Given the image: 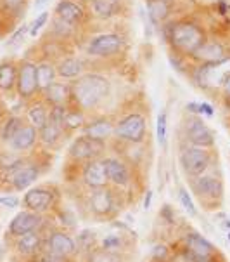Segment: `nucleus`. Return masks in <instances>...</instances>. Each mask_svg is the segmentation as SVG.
I'll list each match as a JSON object with an SVG mask.
<instances>
[{
	"instance_id": "f257e3e1",
	"label": "nucleus",
	"mask_w": 230,
	"mask_h": 262,
	"mask_svg": "<svg viewBox=\"0 0 230 262\" xmlns=\"http://www.w3.org/2000/svg\"><path fill=\"white\" fill-rule=\"evenodd\" d=\"M109 96V80L99 73H87L71 83V101L82 112L97 108Z\"/></svg>"
},
{
	"instance_id": "9b49d317",
	"label": "nucleus",
	"mask_w": 230,
	"mask_h": 262,
	"mask_svg": "<svg viewBox=\"0 0 230 262\" xmlns=\"http://www.w3.org/2000/svg\"><path fill=\"white\" fill-rule=\"evenodd\" d=\"M43 226V215L37 214L32 210H23L17 215L12 217V221L9 223V234L12 238H19L23 234L33 233V231H40Z\"/></svg>"
},
{
	"instance_id": "c9c22d12",
	"label": "nucleus",
	"mask_w": 230,
	"mask_h": 262,
	"mask_svg": "<svg viewBox=\"0 0 230 262\" xmlns=\"http://www.w3.org/2000/svg\"><path fill=\"white\" fill-rule=\"evenodd\" d=\"M152 260L168 262L170 260V248L166 245H156L152 248Z\"/></svg>"
},
{
	"instance_id": "20e7f679",
	"label": "nucleus",
	"mask_w": 230,
	"mask_h": 262,
	"mask_svg": "<svg viewBox=\"0 0 230 262\" xmlns=\"http://www.w3.org/2000/svg\"><path fill=\"white\" fill-rule=\"evenodd\" d=\"M147 123L140 113H130L125 118H121L114 125V136L121 141H128L132 144H139L145 139Z\"/></svg>"
},
{
	"instance_id": "4be33fe9",
	"label": "nucleus",
	"mask_w": 230,
	"mask_h": 262,
	"mask_svg": "<svg viewBox=\"0 0 230 262\" xmlns=\"http://www.w3.org/2000/svg\"><path fill=\"white\" fill-rule=\"evenodd\" d=\"M43 101L45 104L52 106H66L71 101V85L63 82L50 83L45 91H43Z\"/></svg>"
},
{
	"instance_id": "58836bf2",
	"label": "nucleus",
	"mask_w": 230,
	"mask_h": 262,
	"mask_svg": "<svg viewBox=\"0 0 230 262\" xmlns=\"http://www.w3.org/2000/svg\"><path fill=\"white\" fill-rule=\"evenodd\" d=\"M119 247H121V238L116 236V234H109V236L104 238V242H103V248H104V250H108V252L118 250Z\"/></svg>"
},
{
	"instance_id": "2f4dec72",
	"label": "nucleus",
	"mask_w": 230,
	"mask_h": 262,
	"mask_svg": "<svg viewBox=\"0 0 230 262\" xmlns=\"http://www.w3.org/2000/svg\"><path fill=\"white\" fill-rule=\"evenodd\" d=\"M82 70H83L82 61L76 59V57H66V59H63L59 63L56 72L63 78H76V77H80Z\"/></svg>"
},
{
	"instance_id": "dca6fc26",
	"label": "nucleus",
	"mask_w": 230,
	"mask_h": 262,
	"mask_svg": "<svg viewBox=\"0 0 230 262\" xmlns=\"http://www.w3.org/2000/svg\"><path fill=\"white\" fill-rule=\"evenodd\" d=\"M38 177H40L38 165L26 160V162L17 168L16 172H12V174L7 177V181L11 183V188L14 191H24V189H28L33 183H37Z\"/></svg>"
},
{
	"instance_id": "864d4df0",
	"label": "nucleus",
	"mask_w": 230,
	"mask_h": 262,
	"mask_svg": "<svg viewBox=\"0 0 230 262\" xmlns=\"http://www.w3.org/2000/svg\"><path fill=\"white\" fill-rule=\"evenodd\" d=\"M28 262H37V260H28Z\"/></svg>"
},
{
	"instance_id": "f3484780",
	"label": "nucleus",
	"mask_w": 230,
	"mask_h": 262,
	"mask_svg": "<svg viewBox=\"0 0 230 262\" xmlns=\"http://www.w3.org/2000/svg\"><path fill=\"white\" fill-rule=\"evenodd\" d=\"M104 167H106V174H108V181L118 188H125L132 183V174L130 168L123 160H119L116 157H108L103 158Z\"/></svg>"
},
{
	"instance_id": "aec40b11",
	"label": "nucleus",
	"mask_w": 230,
	"mask_h": 262,
	"mask_svg": "<svg viewBox=\"0 0 230 262\" xmlns=\"http://www.w3.org/2000/svg\"><path fill=\"white\" fill-rule=\"evenodd\" d=\"M37 141H38L37 128L33 125H30V123H23L19 130L16 132V136L9 141L7 146L11 148V151L21 155V153H26V151L33 149L35 144H37Z\"/></svg>"
},
{
	"instance_id": "6e6552de",
	"label": "nucleus",
	"mask_w": 230,
	"mask_h": 262,
	"mask_svg": "<svg viewBox=\"0 0 230 262\" xmlns=\"http://www.w3.org/2000/svg\"><path fill=\"white\" fill-rule=\"evenodd\" d=\"M16 91L21 99L28 101L33 99L38 92L37 83V64L32 61H23L17 66V80H16Z\"/></svg>"
},
{
	"instance_id": "f704fd0d",
	"label": "nucleus",
	"mask_w": 230,
	"mask_h": 262,
	"mask_svg": "<svg viewBox=\"0 0 230 262\" xmlns=\"http://www.w3.org/2000/svg\"><path fill=\"white\" fill-rule=\"evenodd\" d=\"M178 198H180V203H182V207L189 212V215L196 217L197 215V210H196V207H194L192 198L189 196V191L187 189H180L178 191Z\"/></svg>"
},
{
	"instance_id": "9d476101",
	"label": "nucleus",
	"mask_w": 230,
	"mask_h": 262,
	"mask_svg": "<svg viewBox=\"0 0 230 262\" xmlns=\"http://www.w3.org/2000/svg\"><path fill=\"white\" fill-rule=\"evenodd\" d=\"M184 247L194 255L196 262H215L216 248L196 231H187L184 236Z\"/></svg>"
},
{
	"instance_id": "1a4fd4ad",
	"label": "nucleus",
	"mask_w": 230,
	"mask_h": 262,
	"mask_svg": "<svg viewBox=\"0 0 230 262\" xmlns=\"http://www.w3.org/2000/svg\"><path fill=\"white\" fill-rule=\"evenodd\" d=\"M88 208L95 217H109L116 212V193L108 186L92 189L88 196Z\"/></svg>"
},
{
	"instance_id": "f8f14e48",
	"label": "nucleus",
	"mask_w": 230,
	"mask_h": 262,
	"mask_svg": "<svg viewBox=\"0 0 230 262\" xmlns=\"http://www.w3.org/2000/svg\"><path fill=\"white\" fill-rule=\"evenodd\" d=\"M185 139L196 148H211L215 144V134L202 120L191 118L185 123Z\"/></svg>"
},
{
	"instance_id": "2eb2a0df",
	"label": "nucleus",
	"mask_w": 230,
	"mask_h": 262,
	"mask_svg": "<svg viewBox=\"0 0 230 262\" xmlns=\"http://www.w3.org/2000/svg\"><path fill=\"white\" fill-rule=\"evenodd\" d=\"M43 252H50V254L63 257H73L78 252V247L68 233H64V231H52L43 239Z\"/></svg>"
},
{
	"instance_id": "39448f33",
	"label": "nucleus",
	"mask_w": 230,
	"mask_h": 262,
	"mask_svg": "<svg viewBox=\"0 0 230 262\" xmlns=\"http://www.w3.org/2000/svg\"><path fill=\"white\" fill-rule=\"evenodd\" d=\"M180 165H182L187 176H205V172L211 165V153L205 148L185 146L182 153H180Z\"/></svg>"
},
{
	"instance_id": "3c124183",
	"label": "nucleus",
	"mask_w": 230,
	"mask_h": 262,
	"mask_svg": "<svg viewBox=\"0 0 230 262\" xmlns=\"http://www.w3.org/2000/svg\"><path fill=\"white\" fill-rule=\"evenodd\" d=\"M82 2H88V0H82Z\"/></svg>"
},
{
	"instance_id": "49530a36",
	"label": "nucleus",
	"mask_w": 230,
	"mask_h": 262,
	"mask_svg": "<svg viewBox=\"0 0 230 262\" xmlns=\"http://www.w3.org/2000/svg\"><path fill=\"white\" fill-rule=\"evenodd\" d=\"M151 202H152V191H147V194H145L144 198V208L147 210V208H151Z\"/></svg>"
},
{
	"instance_id": "ddd939ff",
	"label": "nucleus",
	"mask_w": 230,
	"mask_h": 262,
	"mask_svg": "<svg viewBox=\"0 0 230 262\" xmlns=\"http://www.w3.org/2000/svg\"><path fill=\"white\" fill-rule=\"evenodd\" d=\"M192 191L205 203L220 202L223 196V186L213 176H199L192 181Z\"/></svg>"
},
{
	"instance_id": "a19ab883",
	"label": "nucleus",
	"mask_w": 230,
	"mask_h": 262,
	"mask_svg": "<svg viewBox=\"0 0 230 262\" xmlns=\"http://www.w3.org/2000/svg\"><path fill=\"white\" fill-rule=\"evenodd\" d=\"M21 200L14 196V194H7V196H0V205L7 207V208H16L19 207Z\"/></svg>"
},
{
	"instance_id": "09e8293b",
	"label": "nucleus",
	"mask_w": 230,
	"mask_h": 262,
	"mask_svg": "<svg viewBox=\"0 0 230 262\" xmlns=\"http://www.w3.org/2000/svg\"><path fill=\"white\" fill-rule=\"evenodd\" d=\"M4 120H6V118H4V110L0 108V125H2V122H4Z\"/></svg>"
},
{
	"instance_id": "473e14b6",
	"label": "nucleus",
	"mask_w": 230,
	"mask_h": 262,
	"mask_svg": "<svg viewBox=\"0 0 230 262\" xmlns=\"http://www.w3.org/2000/svg\"><path fill=\"white\" fill-rule=\"evenodd\" d=\"M80 127H85V112L78 108H66L63 128L64 130H74Z\"/></svg>"
},
{
	"instance_id": "8fccbe9b",
	"label": "nucleus",
	"mask_w": 230,
	"mask_h": 262,
	"mask_svg": "<svg viewBox=\"0 0 230 262\" xmlns=\"http://www.w3.org/2000/svg\"><path fill=\"white\" fill-rule=\"evenodd\" d=\"M228 243H230V231H228Z\"/></svg>"
},
{
	"instance_id": "79ce46f5",
	"label": "nucleus",
	"mask_w": 230,
	"mask_h": 262,
	"mask_svg": "<svg viewBox=\"0 0 230 262\" xmlns=\"http://www.w3.org/2000/svg\"><path fill=\"white\" fill-rule=\"evenodd\" d=\"M161 217L163 219H166V223H173L175 221V214H173V210H171L170 205H165L161 208Z\"/></svg>"
},
{
	"instance_id": "a18cd8bd",
	"label": "nucleus",
	"mask_w": 230,
	"mask_h": 262,
	"mask_svg": "<svg viewBox=\"0 0 230 262\" xmlns=\"http://www.w3.org/2000/svg\"><path fill=\"white\" fill-rule=\"evenodd\" d=\"M222 94H223V99L230 103V77L225 80L223 85H222Z\"/></svg>"
},
{
	"instance_id": "a211bd4d",
	"label": "nucleus",
	"mask_w": 230,
	"mask_h": 262,
	"mask_svg": "<svg viewBox=\"0 0 230 262\" xmlns=\"http://www.w3.org/2000/svg\"><path fill=\"white\" fill-rule=\"evenodd\" d=\"M82 179L90 189H99L108 186V174H106V167L103 160H90L83 165Z\"/></svg>"
},
{
	"instance_id": "423d86ee",
	"label": "nucleus",
	"mask_w": 230,
	"mask_h": 262,
	"mask_svg": "<svg viewBox=\"0 0 230 262\" xmlns=\"http://www.w3.org/2000/svg\"><path fill=\"white\" fill-rule=\"evenodd\" d=\"M106 144L103 141L92 139L88 136H80L73 141L69 146V158L74 162H90V160H97L104 153Z\"/></svg>"
},
{
	"instance_id": "cd10ccee",
	"label": "nucleus",
	"mask_w": 230,
	"mask_h": 262,
	"mask_svg": "<svg viewBox=\"0 0 230 262\" xmlns=\"http://www.w3.org/2000/svg\"><path fill=\"white\" fill-rule=\"evenodd\" d=\"M63 134H64V128H61L59 125H56V123H52V122H47L45 125L38 130V139L42 141V144L47 146V148H54L61 141Z\"/></svg>"
},
{
	"instance_id": "393cba45",
	"label": "nucleus",
	"mask_w": 230,
	"mask_h": 262,
	"mask_svg": "<svg viewBox=\"0 0 230 262\" xmlns=\"http://www.w3.org/2000/svg\"><path fill=\"white\" fill-rule=\"evenodd\" d=\"M147 14L151 17L152 23H165L171 14V2L168 0H145Z\"/></svg>"
},
{
	"instance_id": "e433bc0d",
	"label": "nucleus",
	"mask_w": 230,
	"mask_h": 262,
	"mask_svg": "<svg viewBox=\"0 0 230 262\" xmlns=\"http://www.w3.org/2000/svg\"><path fill=\"white\" fill-rule=\"evenodd\" d=\"M37 262H71L69 257H63V255H56L50 254V252H40L37 257Z\"/></svg>"
},
{
	"instance_id": "72a5a7b5",
	"label": "nucleus",
	"mask_w": 230,
	"mask_h": 262,
	"mask_svg": "<svg viewBox=\"0 0 230 262\" xmlns=\"http://www.w3.org/2000/svg\"><path fill=\"white\" fill-rule=\"evenodd\" d=\"M168 117L165 112L158 115V125H156V134H158V143L161 146H166V136H168Z\"/></svg>"
},
{
	"instance_id": "7c9ffc66",
	"label": "nucleus",
	"mask_w": 230,
	"mask_h": 262,
	"mask_svg": "<svg viewBox=\"0 0 230 262\" xmlns=\"http://www.w3.org/2000/svg\"><path fill=\"white\" fill-rule=\"evenodd\" d=\"M28 120L30 125H33L37 130H40L48 122V108L45 103H35L28 110Z\"/></svg>"
},
{
	"instance_id": "0eeeda50",
	"label": "nucleus",
	"mask_w": 230,
	"mask_h": 262,
	"mask_svg": "<svg viewBox=\"0 0 230 262\" xmlns=\"http://www.w3.org/2000/svg\"><path fill=\"white\" fill-rule=\"evenodd\" d=\"M125 49V38L118 33H104L92 38L88 43V54L97 57H111L116 56Z\"/></svg>"
},
{
	"instance_id": "37998d69",
	"label": "nucleus",
	"mask_w": 230,
	"mask_h": 262,
	"mask_svg": "<svg viewBox=\"0 0 230 262\" xmlns=\"http://www.w3.org/2000/svg\"><path fill=\"white\" fill-rule=\"evenodd\" d=\"M28 30H30L28 26H26V25H23V26H21V28L17 30V32H16L14 35H12V37H11V40H9V43H16V42H19V40L24 37V33L28 32Z\"/></svg>"
},
{
	"instance_id": "7ed1b4c3",
	"label": "nucleus",
	"mask_w": 230,
	"mask_h": 262,
	"mask_svg": "<svg viewBox=\"0 0 230 262\" xmlns=\"http://www.w3.org/2000/svg\"><path fill=\"white\" fill-rule=\"evenodd\" d=\"M230 77V57L218 63H206L199 64V68L194 73L197 85L206 89V91H215L222 89L223 82Z\"/></svg>"
},
{
	"instance_id": "c85d7f7f",
	"label": "nucleus",
	"mask_w": 230,
	"mask_h": 262,
	"mask_svg": "<svg viewBox=\"0 0 230 262\" xmlns=\"http://www.w3.org/2000/svg\"><path fill=\"white\" fill-rule=\"evenodd\" d=\"M23 123L24 122H23V118H21V117H16V115L7 117L2 122V125H0V143L9 144V141L16 136V132L19 130Z\"/></svg>"
},
{
	"instance_id": "de8ad7c7",
	"label": "nucleus",
	"mask_w": 230,
	"mask_h": 262,
	"mask_svg": "<svg viewBox=\"0 0 230 262\" xmlns=\"http://www.w3.org/2000/svg\"><path fill=\"white\" fill-rule=\"evenodd\" d=\"M48 0H35V9H43L47 6Z\"/></svg>"
},
{
	"instance_id": "4c0bfd02",
	"label": "nucleus",
	"mask_w": 230,
	"mask_h": 262,
	"mask_svg": "<svg viewBox=\"0 0 230 262\" xmlns=\"http://www.w3.org/2000/svg\"><path fill=\"white\" fill-rule=\"evenodd\" d=\"M47 19H48V12H42V14L32 23V26H30V35H32V37H37V33L43 28V25L47 23Z\"/></svg>"
},
{
	"instance_id": "b1692460",
	"label": "nucleus",
	"mask_w": 230,
	"mask_h": 262,
	"mask_svg": "<svg viewBox=\"0 0 230 262\" xmlns=\"http://www.w3.org/2000/svg\"><path fill=\"white\" fill-rule=\"evenodd\" d=\"M83 132L85 136L92 137V139H97V141H104L109 139L113 134H114V125L111 123V120L108 118H99V120H94V122L87 123L83 127Z\"/></svg>"
},
{
	"instance_id": "bb28decb",
	"label": "nucleus",
	"mask_w": 230,
	"mask_h": 262,
	"mask_svg": "<svg viewBox=\"0 0 230 262\" xmlns=\"http://www.w3.org/2000/svg\"><path fill=\"white\" fill-rule=\"evenodd\" d=\"M92 9L94 14L100 19H109V17L119 14L121 4L119 0H92Z\"/></svg>"
},
{
	"instance_id": "5fc2aeb1",
	"label": "nucleus",
	"mask_w": 230,
	"mask_h": 262,
	"mask_svg": "<svg viewBox=\"0 0 230 262\" xmlns=\"http://www.w3.org/2000/svg\"><path fill=\"white\" fill-rule=\"evenodd\" d=\"M168 2H171V0H168Z\"/></svg>"
},
{
	"instance_id": "f03ea898",
	"label": "nucleus",
	"mask_w": 230,
	"mask_h": 262,
	"mask_svg": "<svg viewBox=\"0 0 230 262\" xmlns=\"http://www.w3.org/2000/svg\"><path fill=\"white\" fill-rule=\"evenodd\" d=\"M168 40L173 51L185 56H192L206 42V33L199 25L192 21H176L168 30Z\"/></svg>"
},
{
	"instance_id": "c756f323",
	"label": "nucleus",
	"mask_w": 230,
	"mask_h": 262,
	"mask_svg": "<svg viewBox=\"0 0 230 262\" xmlns=\"http://www.w3.org/2000/svg\"><path fill=\"white\" fill-rule=\"evenodd\" d=\"M56 66L50 63H40L37 64V83H38V92H43L45 89L54 83L56 78Z\"/></svg>"
},
{
	"instance_id": "6ab92c4d",
	"label": "nucleus",
	"mask_w": 230,
	"mask_h": 262,
	"mask_svg": "<svg viewBox=\"0 0 230 262\" xmlns=\"http://www.w3.org/2000/svg\"><path fill=\"white\" fill-rule=\"evenodd\" d=\"M14 239V250L24 259H35L43 250V236L40 231H33Z\"/></svg>"
},
{
	"instance_id": "ea45409f",
	"label": "nucleus",
	"mask_w": 230,
	"mask_h": 262,
	"mask_svg": "<svg viewBox=\"0 0 230 262\" xmlns=\"http://www.w3.org/2000/svg\"><path fill=\"white\" fill-rule=\"evenodd\" d=\"M26 0H2V7L7 12H19L24 7Z\"/></svg>"
},
{
	"instance_id": "a878e982",
	"label": "nucleus",
	"mask_w": 230,
	"mask_h": 262,
	"mask_svg": "<svg viewBox=\"0 0 230 262\" xmlns=\"http://www.w3.org/2000/svg\"><path fill=\"white\" fill-rule=\"evenodd\" d=\"M17 80V66L12 61H2L0 63V91L11 92L16 89Z\"/></svg>"
},
{
	"instance_id": "c03bdc74",
	"label": "nucleus",
	"mask_w": 230,
	"mask_h": 262,
	"mask_svg": "<svg viewBox=\"0 0 230 262\" xmlns=\"http://www.w3.org/2000/svg\"><path fill=\"white\" fill-rule=\"evenodd\" d=\"M197 113H201V115H206V117H213L215 112H213V108H211L208 103H199L197 104Z\"/></svg>"
},
{
	"instance_id": "5701e85b",
	"label": "nucleus",
	"mask_w": 230,
	"mask_h": 262,
	"mask_svg": "<svg viewBox=\"0 0 230 262\" xmlns=\"http://www.w3.org/2000/svg\"><path fill=\"white\" fill-rule=\"evenodd\" d=\"M56 14L59 19L66 21L69 25H76L85 17V11H83L82 6H78L76 2H71V0H61L56 6Z\"/></svg>"
},
{
	"instance_id": "4468645a",
	"label": "nucleus",
	"mask_w": 230,
	"mask_h": 262,
	"mask_svg": "<svg viewBox=\"0 0 230 262\" xmlns=\"http://www.w3.org/2000/svg\"><path fill=\"white\" fill-rule=\"evenodd\" d=\"M23 203L26 207V210L37 212V214H43V212L50 210L56 205V193L48 188H32L26 191Z\"/></svg>"
},
{
	"instance_id": "603ef678",
	"label": "nucleus",
	"mask_w": 230,
	"mask_h": 262,
	"mask_svg": "<svg viewBox=\"0 0 230 262\" xmlns=\"http://www.w3.org/2000/svg\"><path fill=\"white\" fill-rule=\"evenodd\" d=\"M152 262H161V260H152Z\"/></svg>"
},
{
	"instance_id": "412c9836",
	"label": "nucleus",
	"mask_w": 230,
	"mask_h": 262,
	"mask_svg": "<svg viewBox=\"0 0 230 262\" xmlns=\"http://www.w3.org/2000/svg\"><path fill=\"white\" fill-rule=\"evenodd\" d=\"M192 59L199 61L201 64L218 63V61L227 59V51H225V47L220 42H216V40H206V42L192 54Z\"/></svg>"
}]
</instances>
